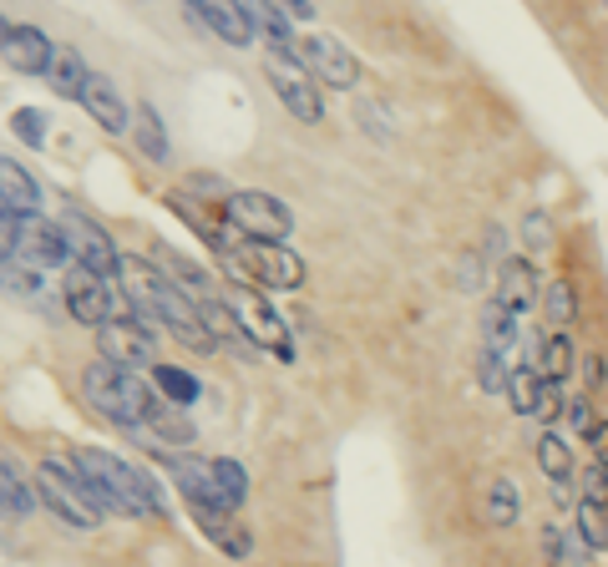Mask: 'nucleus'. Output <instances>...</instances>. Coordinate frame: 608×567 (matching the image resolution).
Here are the masks:
<instances>
[{"label":"nucleus","instance_id":"c85d7f7f","mask_svg":"<svg viewBox=\"0 0 608 567\" xmlns=\"http://www.w3.org/2000/svg\"><path fill=\"white\" fill-rule=\"evenodd\" d=\"M537 395H543V375H537V365H518L512 380H507V400L518 416H537Z\"/></svg>","mask_w":608,"mask_h":567},{"label":"nucleus","instance_id":"f3484780","mask_svg":"<svg viewBox=\"0 0 608 567\" xmlns=\"http://www.w3.org/2000/svg\"><path fill=\"white\" fill-rule=\"evenodd\" d=\"M0 208H11L15 219H41V188L15 158H0Z\"/></svg>","mask_w":608,"mask_h":567},{"label":"nucleus","instance_id":"a211bd4d","mask_svg":"<svg viewBox=\"0 0 608 567\" xmlns=\"http://www.w3.org/2000/svg\"><path fill=\"white\" fill-rule=\"evenodd\" d=\"M97 345H102V360H112L117 370H137L142 360H152V340L133 324H102Z\"/></svg>","mask_w":608,"mask_h":567},{"label":"nucleus","instance_id":"f8f14e48","mask_svg":"<svg viewBox=\"0 0 608 567\" xmlns=\"http://www.w3.org/2000/svg\"><path fill=\"white\" fill-rule=\"evenodd\" d=\"M188 11H194L223 46H238V51L253 46V26H249V15H244V0H194Z\"/></svg>","mask_w":608,"mask_h":567},{"label":"nucleus","instance_id":"37998d69","mask_svg":"<svg viewBox=\"0 0 608 567\" xmlns=\"http://www.w3.org/2000/svg\"><path fill=\"white\" fill-rule=\"evenodd\" d=\"M5 284H11V294H36V289H41L30 269H21V274H15V269H5Z\"/></svg>","mask_w":608,"mask_h":567},{"label":"nucleus","instance_id":"1a4fd4ad","mask_svg":"<svg viewBox=\"0 0 608 567\" xmlns=\"http://www.w3.org/2000/svg\"><path fill=\"white\" fill-rule=\"evenodd\" d=\"M269 87H274V97H280L284 112L295 116V122H310V127H314V122L325 116V102H320V82L305 72V61L269 57Z\"/></svg>","mask_w":608,"mask_h":567},{"label":"nucleus","instance_id":"20e7f679","mask_svg":"<svg viewBox=\"0 0 608 567\" xmlns=\"http://www.w3.org/2000/svg\"><path fill=\"white\" fill-rule=\"evenodd\" d=\"M167 477L178 481V492L188 496V507H213V511H238L249 496V471L228 456L203 461V456H173L163 452Z\"/></svg>","mask_w":608,"mask_h":567},{"label":"nucleus","instance_id":"39448f33","mask_svg":"<svg viewBox=\"0 0 608 567\" xmlns=\"http://www.w3.org/2000/svg\"><path fill=\"white\" fill-rule=\"evenodd\" d=\"M213 248H219L223 269L249 289H299L305 284V259L284 244H259V238L223 244V238H213Z\"/></svg>","mask_w":608,"mask_h":567},{"label":"nucleus","instance_id":"f03ea898","mask_svg":"<svg viewBox=\"0 0 608 567\" xmlns=\"http://www.w3.org/2000/svg\"><path fill=\"white\" fill-rule=\"evenodd\" d=\"M82 395H87V406L102 416V421L122 426V431H142L163 416L167 400L152 395V385L133 375V370H117L112 360H91L82 370Z\"/></svg>","mask_w":608,"mask_h":567},{"label":"nucleus","instance_id":"393cba45","mask_svg":"<svg viewBox=\"0 0 608 567\" xmlns=\"http://www.w3.org/2000/svg\"><path fill=\"white\" fill-rule=\"evenodd\" d=\"M133 137H137V147H142V158H152V162L173 158V147H167V127H163V116H158V107H148V102L137 107Z\"/></svg>","mask_w":608,"mask_h":567},{"label":"nucleus","instance_id":"9d476101","mask_svg":"<svg viewBox=\"0 0 608 567\" xmlns=\"http://www.w3.org/2000/svg\"><path fill=\"white\" fill-rule=\"evenodd\" d=\"M61 233H66V244H72V263H82V269H91V274H102V279L122 274L117 244H112L91 219H82V213H61Z\"/></svg>","mask_w":608,"mask_h":567},{"label":"nucleus","instance_id":"2f4dec72","mask_svg":"<svg viewBox=\"0 0 608 567\" xmlns=\"http://www.w3.org/2000/svg\"><path fill=\"white\" fill-rule=\"evenodd\" d=\"M507 380H512V370H507V355L476 349V385H482L487 395H507Z\"/></svg>","mask_w":608,"mask_h":567},{"label":"nucleus","instance_id":"f257e3e1","mask_svg":"<svg viewBox=\"0 0 608 567\" xmlns=\"http://www.w3.org/2000/svg\"><path fill=\"white\" fill-rule=\"evenodd\" d=\"M122 289L133 294L142 309H152L158 320H163V330L173 340H183L188 349H198V355H208V349L219 345V340L208 335V324L198 320V305H194V294L178 289L173 279L158 269V263L148 259H122Z\"/></svg>","mask_w":608,"mask_h":567},{"label":"nucleus","instance_id":"4be33fe9","mask_svg":"<svg viewBox=\"0 0 608 567\" xmlns=\"http://www.w3.org/2000/svg\"><path fill=\"white\" fill-rule=\"evenodd\" d=\"M512 345H518V315H512V309H502L497 299H487V305H482V345H476V349L512 355Z\"/></svg>","mask_w":608,"mask_h":567},{"label":"nucleus","instance_id":"412c9836","mask_svg":"<svg viewBox=\"0 0 608 567\" xmlns=\"http://www.w3.org/2000/svg\"><path fill=\"white\" fill-rule=\"evenodd\" d=\"M87 66H82V57H76V46H57L51 51V66H46V82H51V91L57 97H66V102H82V87H87Z\"/></svg>","mask_w":608,"mask_h":567},{"label":"nucleus","instance_id":"f704fd0d","mask_svg":"<svg viewBox=\"0 0 608 567\" xmlns=\"http://www.w3.org/2000/svg\"><path fill=\"white\" fill-rule=\"evenodd\" d=\"M568 426H573V431H579V436H594V426H598V410H594V395L583 391L579 400H568Z\"/></svg>","mask_w":608,"mask_h":567},{"label":"nucleus","instance_id":"79ce46f5","mask_svg":"<svg viewBox=\"0 0 608 567\" xmlns=\"http://www.w3.org/2000/svg\"><path fill=\"white\" fill-rule=\"evenodd\" d=\"M280 11L289 15V21H295V26H310V21H314V5H310V0H284Z\"/></svg>","mask_w":608,"mask_h":567},{"label":"nucleus","instance_id":"423d86ee","mask_svg":"<svg viewBox=\"0 0 608 567\" xmlns=\"http://www.w3.org/2000/svg\"><path fill=\"white\" fill-rule=\"evenodd\" d=\"M36 496H41V507H51L76 532H91V527H102V517H112L107 502L97 496V486L72 461H57V456H46L36 466Z\"/></svg>","mask_w":608,"mask_h":567},{"label":"nucleus","instance_id":"6ab92c4d","mask_svg":"<svg viewBox=\"0 0 608 567\" xmlns=\"http://www.w3.org/2000/svg\"><path fill=\"white\" fill-rule=\"evenodd\" d=\"M518 511H522V486L512 477H492L487 492H482V522L492 532H507V527L518 522Z\"/></svg>","mask_w":608,"mask_h":567},{"label":"nucleus","instance_id":"72a5a7b5","mask_svg":"<svg viewBox=\"0 0 608 567\" xmlns=\"http://www.w3.org/2000/svg\"><path fill=\"white\" fill-rule=\"evenodd\" d=\"M553 238V223L543 208H528V219H522V244H528V254H543Z\"/></svg>","mask_w":608,"mask_h":567},{"label":"nucleus","instance_id":"7ed1b4c3","mask_svg":"<svg viewBox=\"0 0 608 567\" xmlns=\"http://www.w3.org/2000/svg\"><path fill=\"white\" fill-rule=\"evenodd\" d=\"M72 466L97 486V496L107 502L112 517H152V511H163V496L152 492V481L142 477L137 466L122 461V456L87 452V446H82V452L72 456Z\"/></svg>","mask_w":608,"mask_h":567},{"label":"nucleus","instance_id":"c03bdc74","mask_svg":"<svg viewBox=\"0 0 608 567\" xmlns=\"http://www.w3.org/2000/svg\"><path fill=\"white\" fill-rule=\"evenodd\" d=\"M5 36H11V21H5V15H0V46H5Z\"/></svg>","mask_w":608,"mask_h":567},{"label":"nucleus","instance_id":"9b49d317","mask_svg":"<svg viewBox=\"0 0 608 567\" xmlns=\"http://www.w3.org/2000/svg\"><path fill=\"white\" fill-rule=\"evenodd\" d=\"M15 259L36 263V269H61V263H72V244H66L61 223L21 219V248H15Z\"/></svg>","mask_w":608,"mask_h":567},{"label":"nucleus","instance_id":"b1692460","mask_svg":"<svg viewBox=\"0 0 608 567\" xmlns=\"http://www.w3.org/2000/svg\"><path fill=\"white\" fill-rule=\"evenodd\" d=\"M36 481H26L21 471H15L5 456H0V511L5 517H26V511H36Z\"/></svg>","mask_w":608,"mask_h":567},{"label":"nucleus","instance_id":"e433bc0d","mask_svg":"<svg viewBox=\"0 0 608 567\" xmlns=\"http://www.w3.org/2000/svg\"><path fill=\"white\" fill-rule=\"evenodd\" d=\"M15 248H21V219L0 208V259H15Z\"/></svg>","mask_w":608,"mask_h":567},{"label":"nucleus","instance_id":"a19ab883","mask_svg":"<svg viewBox=\"0 0 608 567\" xmlns=\"http://www.w3.org/2000/svg\"><path fill=\"white\" fill-rule=\"evenodd\" d=\"M588 452H594V466H604V471H608V421L594 426V436H588Z\"/></svg>","mask_w":608,"mask_h":567},{"label":"nucleus","instance_id":"4c0bfd02","mask_svg":"<svg viewBox=\"0 0 608 567\" xmlns=\"http://www.w3.org/2000/svg\"><path fill=\"white\" fill-rule=\"evenodd\" d=\"M583 502L608 507V471H604V466H588V477H583Z\"/></svg>","mask_w":608,"mask_h":567},{"label":"nucleus","instance_id":"58836bf2","mask_svg":"<svg viewBox=\"0 0 608 567\" xmlns=\"http://www.w3.org/2000/svg\"><path fill=\"white\" fill-rule=\"evenodd\" d=\"M543 557H548V567H568L563 527H543Z\"/></svg>","mask_w":608,"mask_h":567},{"label":"nucleus","instance_id":"2eb2a0df","mask_svg":"<svg viewBox=\"0 0 608 567\" xmlns=\"http://www.w3.org/2000/svg\"><path fill=\"white\" fill-rule=\"evenodd\" d=\"M82 107H87L91 122H102V132H112V137L133 132V112H127V102L117 97V87H112L107 76H97V72L87 76V87H82Z\"/></svg>","mask_w":608,"mask_h":567},{"label":"nucleus","instance_id":"0eeeda50","mask_svg":"<svg viewBox=\"0 0 608 567\" xmlns=\"http://www.w3.org/2000/svg\"><path fill=\"white\" fill-rule=\"evenodd\" d=\"M223 219L234 223L244 238H259V244H284V238H289V229H295L289 204H284V198H274V193H259V188L228 193Z\"/></svg>","mask_w":608,"mask_h":567},{"label":"nucleus","instance_id":"aec40b11","mask_svg":"<svg viewBox=\"0 0 608 567\" xmlns=\"http://www.w3.org/2000/svg\"><path fill=\"white\" fill-rule=\"evenodd\" d=\"M573 365H579V349H573V335L568 330H553V335L537 340V375L553 380V385H563L573 375Z\"/></svg>","mask_w":608,"mask_h":567},{"label":"nucleus","instance_id":"cd10ccee","mask_svg":"<svg viewBox=\"0 0 608 567\" xmlns=\"http://www.w3.org/2000/svg\"><path fill=\"white\" fill-rule=\"evenodd\" d=\"M152 385L167 395V406H178V410H188L198 400V380L188 375V370H178V365H152Z\"/></svg>","mask_w":608,"mask_h":567},{"label":"nucleus","instance_id":"c9c22d12","mask_svg":"<svg viewBox=\"0 0 608 567\" xmlns=\"http://www.w3.org/2000/svg\"><path fill=\"white\" fill-rule=\"evenodd\" d=\"M568 410V400H563V385H553V380H543V395H537V421H558Z\"/></svg>","mask_w":608,"mask_h":567},{"label":"nucleus","instance_id":"bb28decb","mask_svg":"<svg viewBox=\"0 0 608 567\" xmlns=\"http://www.w3.org/2000/svg\"><path fill=\"white\" fill-rule=\"evenodd\" d=\"M198 320L208 324V335H213V340H234V345H244V340H249L244 315H238V309H228L223 299H203V305H198Z\"/></svg>","mask_w":608,"mask_h":567},{"label":"nucleus","instance_id":"6e6552de","mask_svg":"<svg viewBox=\"0 0 608 567\" xmlns=\"http://www.w3.org/2000/svg\"><path fill=\"white\" fill-rule=\"evenodd\" d=\"M299 61H305V72H310L320 87H335V91L360 87L356 51L345 41H335V36H299Z\"/></svg>","mask_w":608,"mask_h":567},{"label":"nucleus","instance_id":"a878e982","mask_svg":"<svg viewBox=\"0 0 608 567\" xmlns=\"http://www.w3.org/2000/svg\"><path fill=\"white\" fill-rule=\"evenodd\" d=\"M573 527H579V547L583 553H608V507H594V502H583L573 507Z\"/></svg>","mask_w":608,"mask_h":567},{"label":"nucleus","instance_id":"7c9ffc66","mask_svg":"<svg viewBox=\"0 0 608 567\" xmlns=\"http://www.w3.org/2000/svg\"><path fill=\"white\" fill-rule=\"evenodd\" d=\"M249 335L259 340V345H269L274 349V355H284V360H289V340H284V324H280V315H274V309H264V305H253L249 309Z\"/></svg>","mask_w":608,"mask_h":567},{"label":"nucleus","instance_id":"c756f323","mask_svg":"<svg viewBox=\"0 0 608 567\" xmlns=\"http://www.w3.org/2000/svg\"><path fill=\"white\" fill-rule=\"evenodd\" d=\"M543 315H548L553 330H568V324L579 320V294H573L568 279H553L548 284V294H543Z\"/></svg>","mask_w":608,"mask_h":567},{"label":"nucleus","instance_id":"dca6fc26","mask_svg":"<svg viewBox=\"0 0 608 567\" xmlns=\"http://www.w3.org/2000/svg\"><path fill=\"white\" fill-rule=\"evenodd\" d=\"M194 522L223 557H249L253 553V538L249 527L234 522V511H213V507H194Z\"/></svg>","mask_w":608,"mask_h":567},{"label":"nucleus","instance_id":"ea45409f","mask_svg":"<svg viewBox=\"0 0 608 567\" xmlns=\"http://www.w3.org/2000/svg\"><path fill=\"white\" fill-rule=\"evenodd\" d=\"M583 380H588V395L604 391V380H608V360H604V355H588V360H583Z\"/></svg>","mask_w":608,"mask_h":567},{"label":"nucleus","instance_id":"473e14b6","mask_svg":"<svg viewBox=\"0 0 608 567\" xmlns=\"http://www.w3.org/2000/svg\"><path fill=\"white\" fill-rule=\"evenodd\" d=\"M11 132L26 147H46V112L41 107H21V112L11 116Z\"/></svg>","mask_w":608,"mask_h":567},{"label":"nucleus","instance_id":"4468645a","mask_svg":"<svg viewBox=\"0 0 608 567\" xmlns=\"http://www.w3.org/2000/svg\"><path fill=\"white\" fill-rule=\"evenodd\" d=\"M51 51H57V46L46 41L41 26H11V36H5V46H0V57L11 61L21 76H46Z\"/></svg>","mask_w":608,"mask_h":567},{"label":"nucleus","instance_id":"5701e85b","mask_svg":"<svg viewBox=\"0 0 608 567\" xmlns=\"http://www.w3.org/2000/svg\"><path fill=\"white\" fill-rule=\"evenodd\" d=\"M537 466H543V477L553 481V486H558V496H563L568 502V481H573V452H568L563 441L553 436V431H543V436H537Z\"/></svg>","mask_w":608,"mask_h":567},{"label":"nucleus","instance_id":"ddd939ff","mask_svg":"<svg viewBox=\"0 0 608 567\" xmlns=\"http://www.w3.org/2000/svg\"><path fill=\"white\" fill-rule=\"evenodd\" d=\"M537 289H543V284H537V269L528 259H502L497 263V294H492V299H497V305L502 309H512V315H528V309L537 305Z\"/></svg>","mask_w":608,"mask_h":567}]
</instances>
